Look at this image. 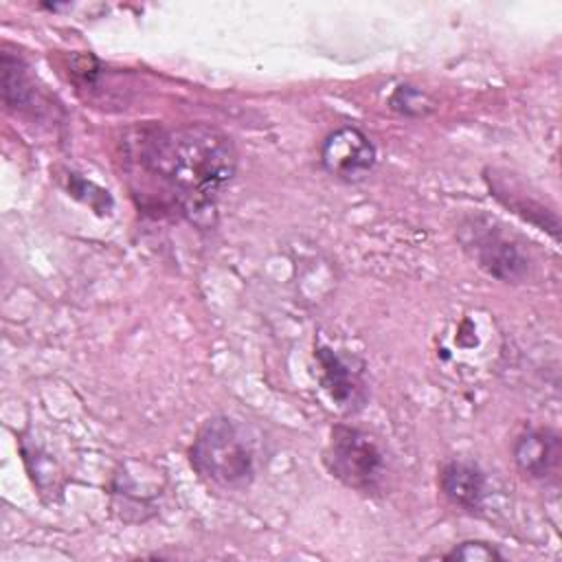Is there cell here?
Masks as SVG:
<instances>
[{
	"mask_svg": "<svg viewBox=\"0 0 562 562\" xmlns=\"http://www.w3.org/2000/svg\"><path fill=\"white\" fill-rule=\"evenodd\" d=\"M514 459L518 470L536 481L555 476L562 459L560 435L551 428H533L522 432L514 443Z\"/></svg>",
	"mask_w": 562,
	"mask_h": 562,
	"instance_id": "8992f818",
	"label": "cell"
},
{
	"mask_svg": "<svg viewBox=\"0 0 562 562\" xmlns=\"http://www.w3.org/2000/svg\"><path fill=\"white\" fill-rule=\"evenodd\" d=\"M446 560H463V562H494V560H503V553L490 544V542H481V540H465L461 544H457L450 553H446Z\"/></svg>",
	"mask_w": 562,
	"mask_h": 562,
	"instance_id": "30bf717a",
	"label": "cell"
},
{
	"mask_svg": "<svg viewBox=\"0 0 562 562\" xmlns=\"http://www.w3.org/2000/svg\"><path fill=\"white\" fill-rule=\"evenodd\" d=\"M439 487L443 496L468 512H476L483 507L485 498V474L472 461H450L441 468Z\"/></svg>",
	"mask_w": 562,
	"mask_h": 562,
	"instance_id": "52a82bcc",
	"label": "cell"
},
{
	"mask_svg": "<svg viewBox=\"0 0 562 562\" xmlns=\"http://www.w3.org/2000/svg\"><path fill=\"white\" fill-rule=\"evenodd\" d=\"M2 94L7 108H24L33 99V88L20 57L2 53Z\"/></svg>",
	"mask_w": 562,
	"mask_h": 562,
	"instance_id": "9c48e42d",
	"label": "cell"
},
{
	"mask_svg": "<svg viewBox=\"0 0 562 562\" xmlns=\"http://www.w3.org/2000/svg\"><path fill=\"white\" fill-rule=\"evenodd\" d=\"M323 167L347 182L364 178L375 165V147L358 127H340L331 132L321 149Z\"/></svg>",
	"mask_w": 562,
	"mask_h": 562,
	"instance_id": "5b68a950",
	"label": "cell"
},
{
	"mask_svg": "<svg viewBox=\"0 0 562 562\" xmlns=\"http://www.w3.org/2000/svg\"><path fill=\"white\" fill-rule=\"evenodd\" d=\"M316 358L323 367V384L329 391L331 400H336L340 406L358 404L362 397H360V380L356 371H351L349 364L327 347H318Z\"/></svg>",
	"mask_w": 562,
	"mask_h": 562,
	"instance_id": "ba28073f",
	"label": "cell"
},
{
	"mask_svg": "<svg viewBox=\"0 0 562 562\" xmlns=\"http://www.w3.org/2000/svg\"><path fill=\"white\" fill-rule=\"evenodd\" d=\"M465 231V248L472 250L483 270L503 281H520L527 274V257L496 222L476 217Z\"/></svg>",
	"mask_w": 562,
	"mask_h": 562,
	"instance_id": "277c9868",
	"label": "cell"
},
{
	"mask_svg": "<svg viewBox=\"0 0 562 562\" xmlns=\"http://www.w3.org/2000/svg\"><path fill=\"white\" fill-rule=\"evenodd\" d=\"M125 145L130 165L147 184L158 182L165 204L200 226L211 224L215 200L237 169L235 147L224 132L204 123L149 125Z\"/></svg>",
	"mask_w": 562,
	"mask_h": 562,
	"instance_id": "6da1fadb",
	"label": "cell"
},
{
	"mask_svg": "<svg viewBox=\"0 0 562 562\" xmlns=\"http://www.w3.org/2000/svg\"><path fill=\"white\" fill-rule=\"evenodd\" d=\"M391 105L404 114H426L432 105L428 103L426 94H422L419 90L411 88V86H402L397 88V92L391 99Z\"/></svg>",
	"mask_w": 562,
	"mask_h": 562,
	"instance_id": "8fae6325",
	"label": "cell"
},
{
	"mask_svg": "<svg viewBox=\"0 0 562 562\" xmlns=\"http://www.w3.org/2000/svg\"><path fill=\"white\" fill-rule=\"evenodd\" d=\"M331 476L360 492L378 490L384 474V459L375 441L358 428L336 426L323 457Z\"/></svg>",
	"mask_w": 562,
	"mask_h": 562,
	"instance_id": "3957f363",
	"label": "cell"
},
{
	"mask_svg": "<svg viewBox=\"0 0 562 562\" xmlns=\"http://www.w3.org/2000/svg\"><path fill=\"white\" fill-rule=\"evenodd\" d=\"M191 465L209 483L224 490H241L255 479V452L241 428L224 415L211 417L198 430Z\"/></svg>",
	"mask_w": 562,
	"mask_h": 562,
	"instance_id": "7a4b0ae2",
	"label": "cell"
}]
</instances>
